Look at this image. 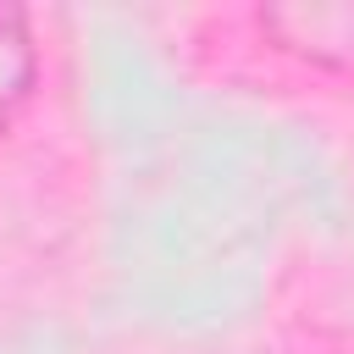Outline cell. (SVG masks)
<instances>
[{"label": "cell", "mask_w": 354, "mask_h": 354, "mask_svg": "<svg viewBox=\"0 0 354 354\" xmlns=\"http://www.w3.org/2000/svg\"><path fill=\"white\" fill-rule=\"evenodd\" d=\"M260 28L310 66L354 72V6H271Z\"/></svg>", "instance_id": "1"}, {"label": "cell", "mask_w": 354, "mask_h": 354, "mask_svg": "<svg viewBox=\"0 0 354 354\" xmlns=\"http://www.w3.org/2000/svg\"><path fill=\"white\" fill-rule=\"evenodd\" d=\"M33 88V33L17 6H0V127L22 111Z\"/></svg>", "instance_id": "2"}]
</instances>
